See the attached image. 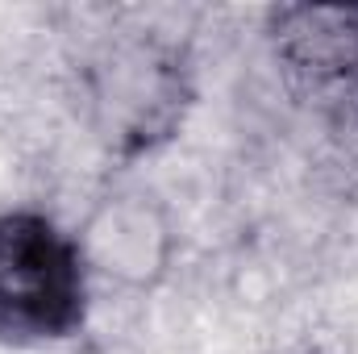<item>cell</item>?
<instances>
[{
	"label": "cell",
	"instance_id": "1",
	"mask_svg": "<svg viewBox=\"0 0 358 354\" xmlns=\"http://www.w3.org/2000/svg\"><path fill=\"white\" fill-rule=\"evenodd\" d=\"M92 275L76 234L38 208L0 213V342L46 346L88 325Z\"/></svg>",
	"mask_w": 358,
	"mask_h": 354
},
{
	"label": "cell",
	"instance_id": "2",
	"mask_svg": "<svg viewBox=\"0 0 358 354\" xmlns=\"http://www.w3.org/2000/svg\"><path fill=\"white\" fill-rule=\"evenodd\" d=\"M92 104L104 129V142L134 159L167 142L183 121L187 104V67L176 46L134 42L117 46L92 80Z\"/></svg>",
	"mask_w": 358,
	"mask_h": 354
},
{
	"label": "cell",
	"instance_id": "3",
	"mask_svg": "<svg viewBox=\"0 0 358 354\" xmlns=\"http://www.w3.org/2000/svg\"><path fill=\"white\" fill-rule=\"evenodd\" d=\"M88 275L121 292H155L176 263L179 234L171 208L159 192L121 183L96 196L76 229Z\"/></svg>",
	"mask_w": 358,
	"mask_h": 354
},
{
	"label": "cell",
	"instance_id": "4",
	"mask_svg": "<svg viewBox=\"0 0 358 354\" xmlns=\"http://www.w3.org/2000/svg\"><path fill=\"white\" fill-rule=\"evenodd\" d=\"M267 42L292 92L313 100H358V4H279Z\"/></svg>",
	"mask_w": 358,
	"mask_h": 354
}]
</instances>
